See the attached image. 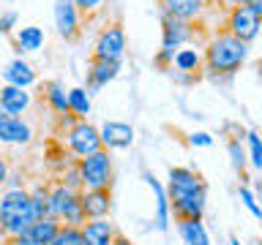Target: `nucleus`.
I'll return each mask as SVG.
<instances>
[{
  "label": "nucleus",
  "mask_w": 262,
  "mask_h": 245,
  "mask_svg": "<svg viewBox=\"0 0 262 245\" xmlns=\"http://www.w3.org/2000/svg\"><path fill=\"white\" fill-rule=\"evenodd\" d=\"M14 46L16 52L25 55V52H38L44 46V30L36 28V24H28V28H19L14 33Z\"/></svg>",
  "instance_id": "nucleus-23"
},
{
  "label": "nucleus",
  "mask_w": 262,
  "mask_h": 245,
  "mask_svg": "<svg viewBox=\"0 0 262 245\" xmlns=\"http://www.w3.org/2000/svg\"><path fill=\"white\" fill-rule=\"evenodd\" d=\"M254 196H257V202L262 204V180H259V183H257V191H254Z\"/></svg>",
  "instance_id": "nucleus-38"
},
{
  "label": "nucleus",
  "mask_w": 262,
  "mask_h": 245,
  "mask_svg": "<svg viewBox=\"0 0 262 245\" xmlns=\"http://www.w3.org/2000/svg\"><path fill=\"white\" fill-rule=\"evenodd\" d=\"M208 3L210 0H159L164 16H175L183 22H196L208 11Z\"/></svg>",
  "instance_id": "nucleus-14"
},
{
  "label": "nucleus",
  "mask_w": 262,
  "mask_h": 245,
  "mask_svg": "<svg viewBox=\"0 0 262 245\" xmlns=\"http://www.w3.org/2000/svg\"><path fill=\"white\" fill-rule=\"evenodd\" d=\"M8 180V163H6V155L0 153V185Z\"/></svg>",
  "instance_id": "nucleus-36"
},
{
  "label": "nucleus",
  "mask_w": 262,
  "mask_h": 245,
  "mask_svg": "<svg viewBox=\"0 0 262 245\" xmlns=\"http://www.w3.org/2000/svg\"><path fill=\"white\" fill-rule=\"evenodd\" d=\"M30 104H33V95L25 87H14V85H3V87H0V112L19 117L22 112L30 109Z\"/></svg>",
  "instance_id": "nucleus-16"
},
{
  "label": "nucleus",
  "mask_w": 262,
  "mask_h": 245,
  "mask_svg": "<svg viewBox=\"0 0 262 245\" xmlns=\"http://www.w3.org/2000/svg\"><path fill=\"white\" fill-rule=\"evenodd\" d=\"M259 30H262V16L254 11L251 6L232 8V11L227 14V33L235 38H241L243 44H251V41L259 36Z\"/></svg>",
  "instance_id": "nucleus-8"
},
{
  "label": "nucleus",
  "mask_w": 262,
  "mask_h": 245,
  "mask_svg": "<svg viewBox=\"0 0 262 245\" xmlns=\"http://www.w3.org/2000/svg\"><path fill=\"white\" fill-rule=\"evenodd\" d=\"M3 79L6 85H14V87H25L28 90L33 82H36V71H33V65L28 60H22V57H16V60H11L3 68Z\"/></svg>",
  "instance_id": "nucleus-19"
},
{
  "label": "nucleus",
  "mask_w": 262,
  "mask_h": 245,
  "mask_svg": "<svg viewBox=\"0 0 262 245\" xmlns=\"http://www.w3.org/2000/svg\"><path fill=\"white\" fill-rule=\"evenodd\" d=\"M66 144H69V153L77 161L85 158V155H93L98 150H104L101 134H98V128L88 120H74L71 122L69 131H66Z\"/></svg>",
  "instance_id": "nucleus-6"
},
{
  "label": "nucleus",
  "mask_w": 262,
  "mask_h": 245,
  "mask_svg": "<svg viewBox=\"0 0 262 245\" xmlns=\"http://www.w3.org/2000/svg\"><path fill=\"white\" fill-rule=\"evenodd\" d=\"M161 30H164L161 49H167V52H178L194 38V22H183V19H175V16L161 14Z\"/></svg>",
  "instance_id": "nucleus-11"
},
{
  "label": "nucleus",
  "mask_w": 262,
  "mask_h": 245,
  "mask_svg": "<svg viewBox=\"0 0 262 245\" xmlns=\"http://www.w3.org/2000/svg\"><path fill=\"white\" fill-rule=\"evenodd\" d=\"M246 136V134H243ZM243 136H232L227 142V150H229V161H232V166L237 169V172H243L246 169V163H249V153L243 150V144H241V139Z\"/></svg>",
  "instance_id": "nucleus-27"
},
{
  "label": "nucleus",
  "mask_w": 262,
  "mask_h": 245,
  "mask_svg": "<svg viewBox=\"0 0 262 245\" xmlns=\"http://www.w3.org/2000/svg\"><path fill=\"white\" fill-rule=\"evenodd\" d=\"M188 144H191V147H210L213 136L205 134V131H194V134H188Z\"/></svg>",
  "instance_id": "nucleus-32"
},
{
  "label": "nucleus",
  "mask_w": 262,
  "mask_h": 245,
  "mask_svg": "<svg viewBox=\"0 0 262 245\" xmlns=\"http://www.w3.org/2000/svg\"><path fill=\"white\" fill-rule=\"evenodd\" d=\"M82 237H85V245H112L118 232L110 224V218H98V220H88L82 226Z\"/></svg>",
  "instance_id": "nucleus-18"
},
{
  "label": "nucleus",
  "mask_w": 262,
  "mask_h": 245,
  "mask_svg": "<svg viewBox=\"0 0 262 245\" xmlns=\"http://www.w3.org/2000/svg\"><path fill=\"white\" fill-rule=\"evenodd\" d=\"M74 6L79 8V14H96L104 6V0H74Z\"/></svg>",
  "instance_id": "nucleus-33"
},
{
  "label": "nucleus",
  "mask_w": 262,
  "mask_h": 245,
  "mask_svg": "<svg viewBox=\"0 0 262 245\" xmlns=\"http://www.w3.org/2000/svg\"><path fill=\"white\" fill-rule=\"evenodd\" d=\"M221 8H227V11H232V8H241V6H251L254 0H219Z\"/></svg>",
  "instance_id": "nucleus-35"
},
{
  "label": "nucleus",
  "mask_w": 262,
  "mask_h": 245,
  "mask_svg": "<svg viewBox=\"0 0 262 245\" xmlns=\"http://www.w3.org/2000/svg\"><path fill=\"white\" fill-rule=\"evenodd\" d=\"M30 204H33V215L36 220L41 218H52V207H49V188L47 185H36L30 191Z\"/></svg>",
  "instance_id": "nucleus-26"
},
{
  "label": "nucleus",
  "mask_w": 262,
  "mask_h": 245,
  "mask_svg": "<svg viewBox=\"0 0 262 245\" xmlns=\"http://www.w3.org/2000/svg\"><path fill=\"white\" fill-rule=\"evenodd\" d=\"M126 57V30L120 24H106L96 38V49H93V60H104V63H123Z\"/></svg>",
  "instance_id": "nucleus-7"
},
{
  "label": "nucleus",
  "mask_w": 262,
  "mask_h": 245,
  "mask_svg": "<svg viewBox=\"0 0 262 245\" xmlns=\"http://www.w3.org/2000/svg\"><path fill=\"white\" fill-rule=\"evenodd\" d=\"M33 220H36V215H33L30 191H25V188L6 191L3 199H0V229H3L6 240L19 237Z\"/></svg>",
  "instance_id": "nucleus-3"
},
{
  "label": "nucleus",
  "mask_w": 262,
  "mask_h": 245,
  "mask_svg": "<svg viewBox=\"0 0 262 245\" xmlns=\"http://www.w3.org/2000/svg\"><path fill=\"white\" fill-rule=\"evenodd\" d=\"M249 57V44H243L241 38L229 36V33H216L208 44H205V65L202 68L213 74V77H232L235 71H241V65Z\"/></svg>",
  "instance_id": "nucleus-2"
},
{
  "label": "nucleus",
  "mask_w": 262,
  "mask_h": 245,
  "mask_svg": "<svg viewBox=\"0 0 262 245\" xmlns=\"http://www.w3.org/2000/svg\"><path fill=\"white\" fill-rule=\"evenodd\" d=\"M142 177H145V183L150 185V191L156 193V229H159V232H167V229H169V212H172L167 188H164L159 180L150 175V172H145Z\"/></svg>",
  "instance_id": "nucleus-17"
},
{
  "label": "nucleus",
  "mask_w": 262,
  "mask_h": 245,
  "mask_svg": "<svg viewBox=\"0 0 262 245\" xmlns=\"http://www.w3.org/2000/svg\"><path fill=\"white\" fill-rule=\"evenodd\" d=\"M259 245H262V242H259Z\"/></svg>",
  "instance_id": "nucleus-42"
},
{
  "label": "nucleus",
  "mask_w": 262,
  "mask_h": 245,
  "mask_svg": "<svg viewBox=\"0 0 262 245\" xmlns=\"http://www.w3.org/2000/svg\"><path fill=\"white\" fill-rule=\"evenodd\" d=\"M112 245H134V242H131L128 237H123V234H118V237H115V242H112Z\"/></svg>",
  "instance_id": "nucleus-37"
},
{
  "label": "nucleus",
  "mask_w": 262,
  "mask_h": 245,
  "mask_svg": "<svg viewBox=\"0 0 262 245\" xmlns=\"http://www.w3.org/2000/svg\"><path fill=\"white\" fill-rule=\"evenodd\" d=\"M251 8H254V11H257V14L262 16V0H254V3H251Z\"/></svg>",
  "instance_id": "nucleus-39"
},
{
  "label": "nucleus",
  "mask_w": 262,
  "mask_h": 245,
  "mask_svg": "<svg viewBox=\"0 0 262 245\" xmlns=\"http://www.w3.org/2000/svg\"><path fill=\"white\" fill-rule=\"evenodd\" d=\"M167 196L169 207L178 218H202L208 207V185L200 172L188 166H172L169 169Z\"/></svg>",
  "instance_id": "nucleus-1"
},
{
  "label": "nucleus",
  "mask_w": 262,
  "mask_h": 245,
  "mask_svg": "<svg viewBox=\"0 0 262 245\" xmlns=\"http://www.w3.org/2000/svg\"><path fill=\"white\" fill-rule=\"evenodd\" d=\"M257 71H259V77H262V60L257 63Z\"/></svg>",
  "instance_id": "nucleus-41"
},
{
  "label": "nucleus",
  "mask_w": 262,
  "mask_h": 245,
  "mask_svg": "<svg viewBox=\"0 0 262 245\" xmlns=\"http://www.w3.org/2000/svg\"><path fill=\"white\" fill-rule=\"evenodd\" d=\"M79 202H82V212L88 220H98L106 218L112 210V193L110 188H98V191H79Z\"/></svg>",
  "instance_id": "nucleus-15"
},
{
  "label": "nucleus",
  "mask_w": 262,
  "mask_h": 245,
  "mask_svg": "<svg viewBox=\"0 0 262 245\" xmlns=\"http://www.w3.org/2000/svg\"><path fill=\"white\" fill-rule=\"evenodd\" d=\"M52 16H55V28H57V36H60V38L74 41L79 36L82 14H79V8L74 6V0H55Z\"/></svg>",
  "instance_id": "nucleus-9"
},
{
  "label": "nucleus",
  "mask_w": 262,
  "mask_h": 245,
  "mask_svg": "<svg viewBox=\"0 0 262 245\" xmlns=\"http://www.w3.org/2000/svg\"><path fill=\"white\" fill-rule=\"evenodd\" d=\"M101 144L104 150H126V147L134 144V128L128 122H118V120H106L101 128Z\"/></svg>",
  "instance_id": "nucleus-13"
},
{
  "label": "nucleus",
  "mask_w": 262,
  "mask_h": 245,
  "mask_svg": "<svg viewBox=\"0 0 262 245\" xmlns=\"http://www.w3.org/2000/svg\"><path fill=\"white\" fill-rule=\"evenodd\" d=\"M14 24H16V11H6L0 16V33H11Z\"/></svg>",
  "instance_id": "nucleus-34"
},
{
  "label": "nucleus",
  "mask_w": 262,
  "mask_h": 245,
  "mask_svg": "<svg viewBox=\"0 0 262 245\" xmlns=\"http://www.w3.org/2000/svg\"><path fill=\"white\" fill-rule=\"evenodd\" d=\"M237 193H241V202H243V207L249 210L254 218H259V220H262V204L257 202V196H254V191H251V188H249V185H241V188H237Z\"/></svg>",
  "instance_id": "nucleus-30"
},
{
  "label": "nucleus",
  "mask_w": 262,
  "mask_h": 245,
  "mask_svg": "<svg viewBox=\"0 0 262 245\" xmlns=\"http://www.w3.org/2000/svg\"><path fill=\"white\" fill-rule=\"evenodd\" d=\"M49 207H52V218H57L63 226H85L88 218L82 212V202H79V191L66 188L60 180L49 188Z\"/></svg>",
  "instance_id": "nucleus-4"
},
{
  "label": "nucleus",
  "mask_w": 262,
  "mask_h": 245,
  "mask_svg": "<svg viewBox=\"0 0 262 245\" xmlns=\"http://www.w3.org/2000/svg\"><path fill=\"white\" fill-rule=\"evenodd\" d=\"M44 98H47L49 109H52L57 117H69L71 114V109H69V90H66L60 82H47L44 85Z\"/></svg>",
  "instance_id": "nucleus-22"
},
{
  "label": "nucleus",
  "mask_w": 262,
  "mask_h": 245,
  "mask_svg": "<svg viewBox=\"0 0 262 245\" xmlns=\"http://www.w3.org/2000/svg\"><path fill=\"white\" fill-rule=\"evenodd\" d=\"M49 245H85V237H82L79 226H60V232Z\"/></svg>",
  "instance_id": "nucleus-28"
},
{
  "label": "nucleus",
  "mask_w": 262,
  "mask_h": 245,
  "mask_svg": "<svg viewBox=\"0 0 262 245\" xmlns=\"http://www.w3.org/2000/svg\"><path fill=\"white\" fill-rule=\"evenodd\" d=\"M120 74V65L118 63H104V60H90V68H88V85L90 90H98Z\"/></svg>",
  "instance_id": "nucleus-21"
},
{
  "label": "nucleus",
  "mask_w": 262,
  "mask_h": 245,
  "mask_svg": "<svg viewBox=\"0 0 262 245\" xmlns=\"http://www.w3.org/2000/svg\"><path fill=\"white\" fill-rule=\"evenodd\" d=\"M69 109L74 120H88L90 114V93L85 87H71L69 90Z\"/></svg>",
  "instance_id": "nucleus-25"
},
{
  "label": "nucleus",
  "mask_w": 262,
  "mask_h": 245,
  "mask_svg": "<svg viewBox=\"0 0 262 245\" xmlns=\"http://www.w3.org/2000/svg\"><path fill=\"white\" fill-rule=\"evenodd\" d=\"M60 220L57 218H41V220H33V224L25 229L19 237L14 240H6V245H49L55 240V234L60 232Z\"/></svg>",
  "instance_id": "nucleus-10"
},
{
  "label": "nucleus",
  "mask_w": 262,
  "mask_h": 245,
  "mask_svg": "<svg viewBox=\"0 0 262 245\" xmlns=\"http://www.w3.org/2000/svg\"><path fill=\"white\" fill-rule=\"evenodd\" d=\"M60 183L66 188H71V191H82V175H79V169H77V163H71V166H66V172L60 175Z\"/></svg>",
  "instance_id": "nucleus-31"
},
{
  "label": "nucleus",
  "mask_w": 262,
  "mask_h": 245,
  "mask_svg": "<svg viewBox=\"0 0 262 245\" xmlns=\"http://www.w3.org/2000/svg\"><path fill=\"white\" fill-rule=\"evenodd\" d=\"M229 245H243V242L237 240V237H229Z\"/></svg>",
  "instance_id": "nucleus-40"
},
{
  "label": "nucleus",
  "mask_w": 262,
  "mask_h": 245,
  "mask_svg": "<svg viewBox=\"0 0 262 245\" xmlns=\"http://www.w3.org/2000/svg\"><path fill=\"white\" fill-rule=\"evenodd\" d=\"M243 139L249 142V161H251V166L262 172V139H259V134H257V131H246Z\"/></svg>",
  "instance_id": "nucleus-29"
},
{
  "label": "nucleus",
  "mask_w": 262,
  "mask_h": 245,
  "mask_svg": "<svg viewBox=\"0 0 262 245\" xmlns=\"http://www.w3.org/2000/svg\"><path fill=\"white\" fill-rule=\"evenodd\" d=\"M30 142H33V128L28 126V120L0 112V144H30Z\"/></svg>",
  "instance_id": "nucleus-12"
},
{
  "label": "nucleus",
  "mask_w": 262,
  "mask_h": 245,
  "mask_svg": "<svg viewBox=\"0 0 262 245\" xmlns=\"http://www.w3.org/2000/svg\"><path fill=\"white\" fill-rule=\"evenodd\" d=\"M205 65V57L200 49H178L175 60H172V68L180 74H196L200 77V68Z\"/></svg>",
  "instance_id": "nucleus-24"
},
{
  "label": "nucleus",
  "mask_w": 262,
  "mask_h": 245,
  "mask_svg": "<svg viewBox=\"0 0 262 245\" xmlns=\"http://www.w3.org/2000/svg\"><path fill=\"white\" fill-rule=\"evenodd\" d=\"M178 232L186 245H210V234L202 218H178Z\"/></svg>",
  "instance_id": "nucleus-20"
},
{
  "label": "nucleus",
  "mask_w": 262,
  "mask_h": 245,
  "mask_svg": "<svg viewBox=\"0 0 262 245\" xmlns=\"http://www.w3.org/2000/svg\"><path fill=\"white\" fill-rule=\"evenodd\" d=\"M77 169L82 175V185H85L88 191H98V188H110L112 185V158H110V150H98L93 155L79 158ZM85 188H82V191H85Z\"/></svg>",
  "instance_id": "nucleus-5"
}]
</instances>
